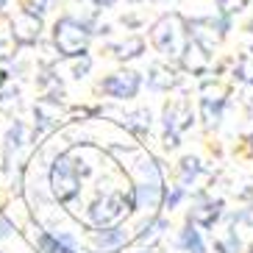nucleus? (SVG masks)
<instances>
[{"label":"nucleus","instance_id":"obj_10","mask_svg":"<svg viewBox=\"0 0 253 253\" xmlns=\"http://www.w3.org/2000/svg\"><path fill=\"white\" fill-rule=\"evenodd\" d=\"M217 214H220V203H217V206H211V203H209V206H201V209H195L192 211V220L195 223H201V225H214V220H217Z\"/></svg>","mask_w":253,"mask_h":253},{"label":"nucleus","instance_id":"obj_16","mask_svg":"<svg viewBox=\"0 0 253 253\" xmlns=\"http://www.w3.org/2000/svg\"><path fill=\"white\" fill-rule=\"evenodd\" d=\"M89 64H92V61H89V56H81V64H75V70H73V73H75V78H84V75L89 73Z\"/></svg>","mask_w":253,"mask_h":253},{"label":"nucleus","instance_id":"obj_3","mask_svg":"<svg viewBox=\"0 0 253 253\" xmlns=\"http://www.w3.org/2000/svg\"><path fill=\"white\" fill-rule=\"evenodd\" d=\"M50 186H53V195H56L61 203L73 201L75 195L81 192V172H78V164L73 162V156L64 153V156H59L53 162Z\"/></svg>","mask_w":253,"mask_h":253},{"label":"nucleus","instance_id":"obj_6","mask_svg":"<svg viewBox=\"0 0 253 253\" xmlns=\"http://www.w3.org/2000/svg\"><path fill=\"white\" fill-rule=\"evenodd\" d=\"M11 28H14V39L20 45H34L39 39V31H42V20L37 14H31V11H20L14 17Z\"/></svg>","mask_w":253,"mask_h":253},{"label":"nucleus","instance_id":"obj_17","mask_svg":"<svg viewBox=\"0 0 253 253\" xmlns=\"http://www.w3.org/2000/svg\"><path fill=\"white\" fill-rule=\"evenodd\" d=\"M181 195H184V192H181V189H172V192H170V195H167V206H170V209H172V206H175V203H178V201H181Z\"/></svg>","mask_w":253,"mask_h":253},{"label":"nucleus","instance_id":"obj_4","mask_svg":"<svg viewBox=\"0 0 253 253\" xmlns=\"http://www.w3.org/2000/svg\"><path fill=\"white\" fill-rule=\"evenodd\" d=\"M123 214H126V198L117 195V192L103 195V198H97V201L89 206V220L95 225H100V228L117 223Z\"/></svg>","mask_w":253,"mask_h":253},{"label":"nucleus","instance_id":"obj_2","mask_svg":"<svg viewBox=\"0 0 253 253\" xmlns=\"http://www.w3.org/2000/svg\"><path fill=\"white\" fill-rule=\"evenodd\" d=\"M53 42L59 47L61 56H86V42H89V31L84 28L73 17H61L56 28H53Z\"/></svg>","mask_w":253,"mask_h":253},{"label":"nucleus","instance_id":"obj_14","mask_svg":"<svg viewBox=\"0 0 253 253\" xmlns=\"http://www.w3.org/2000/svg\"><path fill=\"white\" fill-rule=\"evenodd\" d=\"M153 75H156V78H150V84H153V86H159V89H162V86H170V84H172V78H167V75H172V73H167V70H162V67L153 70Z\"/></svg>","mask_w":253,"mask_h":253},{"label":"nucleus","instance_id":"obj_12","mask_svg":"<svg viewBox=\"0 0 253 253\" xmlns=\"http://www.w3.org/2000/svg\"><path fill=\"white\" fill-rule=\"evenodd\" d=\"M142 53V39H128V42H123V45L117 47V56L120 59H134V56H139Z\"/></svg>","mask_w":253,"mask_h":253},{"label":"nucleus","instance_id":"obj_7","mask_svg":"<svg viewBox=\"0 0 253 253\" xmlns=\"http://www.w3.org/2000/svg\"><path fill=\"white\" fill-rule=\"evenodd\" d=\"M164 123H167V131H170V145H178V134L184 128H189L192 123V112H189V106L186 103H172L167 106V112H164Z\"/></svg>","mask_w":253,"mask_h":253},{"label":"nucleus","instance_id":"obj_9","mask_svg":"<svg viewBox=\"0 0 253 253\" xmlns=\"http://www.w3.org/2000/svg\"><path fill=\"white\" fill-rule=\"evenodd\" d=\"M126 242V234L123 228H112V231H97L95 234V248L97 251H117L120 245Z\"/></svg>","mask_w":253,"mask_h":253},{"label":"nucleus","instance_id":"obj_5","mask_svg":"<svg viewBox=\"0 0 253 253\" xmlns=\"http://www.w3.org/2000/svg\"><path fill=\"white\" fill-rule=\"evenodd\" d=\"M139 84H142L139 73H131V70H126V73L109 75V78L100 84V86H103L106 95L117 97V100H128V97H134L136 92H139Z\"/></svg>","mask_w":253,"mask_h":253},{"label":"nucleus","instance_id":"obj_11","mask_svg":"<svg viewBox=\"0 0 253 253\" xmlns=\"http://www.w3.org/2000/svg\"><path fill=\"white\" fill-rule=\"evenodd\" d=\"M181 245L186 248L189 253H203V242H201V234L195 228H186L184 234H181Z\"/></svg>","mask_w":253,"mask_h":253},{"label":"nucleus","instance_id":"obj_8","mask_svg":"<svg viewBox=\"0 0 253 253\" xmlns=\"http://www.w3.org/2000/svg\"><path fill=\"white\" fill-rule=\"evenodd\" d=\"M184 67L186 70H192V73H201V70H206L209 67V53L203 50L198 42H189V45L184 47Z\"/></svg>","mask_w":253,"mask_h":253},{"label":"nucleus","instance_id":"obj_1","mask_svg":"<svg viewBox=\"0 0 253 253\" xmlns=\"http://www.w3.org/2000/svg\"><path fill=\"white\" fill-rule=\"evenodd\" d=\"M153 45L162 56H181L184 47L189 45V39H186V23L181 20L178 14H167L162 17L156 25H153Z\"/></svg>","mask_w":253,"mask_h":253},{"label":"nucleus","instance_id":"obj_15","mask_svg":"<svg viewBox=\"0 0 253 253\" xmlns=\"http://www.w3.org/2000/svg\"><path fill=\"white\" fill-rule=\"evenodd\" d=\"M198 175V159H184V181Z\"/></svg>","mask_w":253,"mask_h":253},{"label":"nucleus","instance_id":"obj_18","mask_svg":"<svg viewBox=\"0 0 253 253\" xmlns=\"http://www.w3.org/2000/svg\"><path fill=\"white\" fill-rule=\"evenodd\" d=\"M95 3H97V6H112L114 0H95Z\"/></svg>","mask_w":253,"mask_h":253},{"label":"nucleus","instance_id":"obj_13","mask_svg":"<svg viewBox=\"0 0 253 253\" xmlns=\"http://www.w3.org/2000/svg\"><path fill=\"white\" fill-rule=\"evenodd\" d=\"M217 6H220L223 14H237V11H242L248 6V0H217Z\"/></svg>","mask_w":253,"mask_h":253}]
</instances>
